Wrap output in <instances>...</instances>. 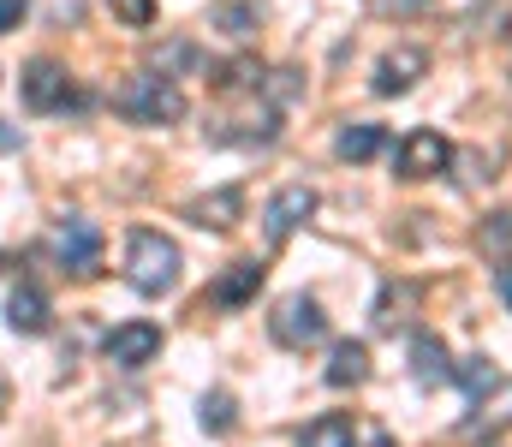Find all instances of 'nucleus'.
Instances as JSON below:
<instances>
[{"mask_svg": "<svg viewBox=\"0 0 512 447\" xmlns=\"http://www.w3.org/2000/svg\"><path fill=\"white\" fill-rule=\"evenodd\" d=\"M358 447H399V442H393L387 430H364V442H358Z\"/></svg>", "mask_w": 512, "mask_h": 447, "instance_id": "bb28decb", "label": "nucleus"}, {"mask_svg": "<svg viewBox=\"0 0 512 447\" xmlns=\"http://www.w3.org/2000/svg\"><path fill=\"white\" fill-rule=\"evenodd\" d=\"M411 364H417V382H447L453 376V358H447V346L435 334H417L411 340Z\"/></svg>", "mask_w": 512, "mask_h": 447, "instance_id": "6ab92c4d", "label": "nucleus"}, {"mask_svg": "<svg viewBox=\"0 0 512 447\" xmlns=\"http://www.w3.org/2000/svg\"><path fill=\"white\" fill-rule=\"evenodd\" d=\"M268 334H274L286 352H310V346L328 340V316H322V304L310 293H286L274 304V316H268Z\"/></svg>", "mask_w": 512, "mask_h": 447, "instance_id": "7ed1b4c3", "label": "nucleus"}, {"mask_svg": "<svg viewBox=\"0 0 512 447\" xmlns=\"http://www.w3.org/2000/svg\"><path fill=\"white\" fill-rule=\"evenodd\" d=\"M507 48H512V18H507Z\"/></svg>", "mask_w": 512, "mask_h": 447, "instance_id": "c756f323", "label": "nucleus"}, {"mask_svg": "<svg viewBox=\"0 0 512 447\" xmlns=\"http://www.w3.org/2000/svg\"><path fill=\"white\" fill-rule=\"evenodd\" d=\"M507 424H512V382L501 376V382H495L489 394H477L471 418H465V424H459L453 436H459V442H489V436H501Z\"/></svg>", "mask_w": 512, "mask_h": 447, "instance_id": "9d476101", "label": "nucleus"}, {"mask_svg": "<svg viewBox=\"0 0 512 447\" xmlns=\"http://www.w3.org/2000/svg\"><path fill=\"white\" fill-rule=\"evenodd\" d=\"M185 221L215 227V233H233V227L245 221V191H239V185H221V191H209V197L185 203Z\"/></svg>", "mask_w": 512, "mask_h": 447, "instance_id": "f8f14e48", "label": "nucleus"}, {"mask_svg": "<svg viewBox=\"0 0 512 447\" xmlns=\"http://www.w3.org/2000/svg\"><path fill=\"white\" fill-rule=\"evenodd\" d=\"M453 167V144L435 132V126H411L399 149H393V173L399 179H435V173H447Z\"/></svg>", "mask_w": 512, "mask_h": 447, "instance_id": "39448f33", "label": "nucleus"}, {"mask_svg": "<svg viewBox=\"0 0 512 447\" xmlns=\"http://www.w3.org/2000/svg\"><path fill=\"white\" fill-rule=\"evenodd\" d=\"M298 447H358V424H352L346 412H328V418H316V424L298 436Z\"/></svg>", "mask_w": 512, "mask_h": 447, "instance_id": "a211bd4d", "label": "nucleus"}, {"mask_svg": "<svg viewBox=\"0 0 512 447\" xmlns=\"http://www.w3.org/2000/svg\"><path fill=\"white\" fill-rule=\"evenodd\" d=\"M48 316H54V304H48V293L42 287H12V298H6V322H12V334H48Z\"/></svg>", "mask_w": 512, "mask_h": 447, "instance_id": "ddd939ff", "label": "nucleus"}, {"mask_svg": "<svg viewBox=\"0 0 512 447\" xmlns=\"http://www.w3.org/2000/svg\"><path fill=\"white\" fill-rule=\"evenodd\" d=\"M0 412H6V382H0Z\"/></svg>", "mask_w": 512, "mask_h": 447, "instance_id": "c85d7f7f", "label": "nucleus"}, {"mask_svg": "<svg viewBox=\"0 0 512 447\" xmlns=\"http://www.w3.org/2000/svg\"><path fill=\"white\" fill-rule=\"evenodd\" d=\"M179 269H185V257H179V245L167 239V233H155V227H137L126 239V281L137 287L143 298H161L179 287Z\"/></svg>", "mask_w": 512, "mask_h": 447, "instance_id": "f257e3e1", "label": "nucleus"}, {"mask_svg": "<svg viewBox=\"0 0 512 447\" xmlns=\"http://www.w3.org/2000/svg\"><path fill=\"white\" fill-rule=\"evenodd\" d=\"M54 263L66 269V275H96L102 269V227L96 221H84V215H66L60 221V233H54Z\"/></svg>", "mask_w": 512, "mask_h": 447, "instance_id": "423d86ee", "label": "nucleus"}, {"mask_svg": "<svg viewBox=\"0 0 512 447\" xmlns=\"http://www.w3.org/2000/svg\"><path fill=\"white\" fill-rule=\"evenodd\" d=\"M429 0H376V12L382 18H411V12H423Z\"/></svg>", "mask_w": 512, "mask_h": 447, "instance_id": "393cba45", "label": "nucleus"}, {"mask_svg": "<svg viewBox=\"0 0 512 447\" xmlns=\"http://www.w3.org/2000/svg\"><path fill=\"white\" fill-rule=\"evenodd\" d=\"M114 108L126 114L131 126H179L185 120V90L167 72H131L126 84L114 90Z\"/></svg>", "mask_w": 512, "mask_h": 447, "instance_id": "f03ea898", "label": "nucleus"}, {"mask_svg": "<svg viewBox=\"0 0 512 447\" xmlns=\"http://www.w3.org/2000/svg\"><path fill=\"white\" fill-rule=\"evenodd\" d=\"M370 376V346L364 340H340L328 358V388H358Z\"/></svg>", "mask_w": 512, "mask_h": 447, "instance_id": "4468645a", "label": "nucleus"}, {"mask_svg": "<svg viewBox=\"0 0 512 447\" xmlns=\"http://www.w3.org/2000/svg\"><path fill=\"white\" fill-rule=\"evenodd\" d=\"M334 149H340V161H376V155L387 149V132L370 126V120H352V126H340Z\"/></svg>", "mask_w": 512, "mask_h": 447, "instance_id": "dca6fc26", "label": "nucleus"}, {"mask_svg": "<svg viewBox=\"0 0 512 447\" xmlns=\"http://www.w3.org/2000/svg\"><path fill=\"white\" fill-rule=\"evenodd\" d=\"M203 424H209L215 436H227V430H233V394H209V400H203Z\"/></svg>", "mask_w": 512, "mask_h": 447, "instance_id": "5701e85b", "label": "nucleus"}, {"mask_svg": "<svg viewBox=\"0 0 512 447\" xmlns=\"http://www.w3.org/2000/svg\"><path fill=\"white\" fill-rule=\"evenodd\" d=\"M24 12H30V0H0V36H6V30H18V24H24Z\"/></svg>", "mask_w": 512, "mask_h": 447, "instance_id": "b1692460", "label": "nucleus"}, {"mask_svg": "<svg viewBox=\"0 0 512 447\" xmlns=\"http://www.w3.org/2000/svg\"><path fill=\"white\" fill-rule=\"evenodd\" d=\"M411 310H417V281H387L382 298H376V328L393 334L399 322H411Z\"/></svg>", "mask_w": 512, "mask_h": 447, "instance_id": "f3484780", "label": "nucleus"}, {"mask_svg": "<svg viewBox=\"0 0 512 447\" xmlns=\"http://www.w3.org/2000/svg\"><path fill=\"white\" fill-rule=\"evenodd\" d=\"M102 352H108V364H120V370H143V364L161 358V328L143 322V316H131V322H120V328L102 340Z\"/></svg>", "mask_w": 512, "mask_h": 447, "instance_id": "6e6552de", "label": "nucleus"}, {"mask_svg": "<svg viewBox=\"0 0 512 447\" xmlns=\"http://www.w3.org/2000/svg\"><path fill=\"white\" fill-rule=\"evenodd\" d=\"M262 60L256 54H239V60H221L215 72H209V84L221 90V96H245V90H262Z\"/></svg>", "mask_w": 512, "mask_h": 447, "instance_id": "2eb2a0df", "label": "nucleus"}, {"mask_svg": "<svg viewBox=\"0 0 512 447\" xmlns=\"http://www.w3.org/2000/svg\"><path fill=\"white\" fill-rule=\"evenodd\" d=\"M477 251H483L489 263H507L512 257V209L483 215V227H477Z\"/></svg>", "mask_w": 512, "mask_h": 447, "instance_id": "aec40b11", "label": "nucleus"}, {"mask_svg": "<svg viewBox=\"0 0 512 447\" xmlns=\"http://www.w3.org/2000/svg\"><path fill=\"white\" fill-rule=\"evenodd\" d=\"M108 6H114V18L126 30H149L155 24V0H108Z\"/></svg>", "mask_w": 512, "mask_h": 447, "instance_id": "4be33fe9", "label": "nucleus"}, {"mask_svg": "<svg viewBox=\"0 0 512 447\" xmlns=\"http://www.w3.org/2000/svg\"><path fill=\"white\" fill-rule=\"evenodd\" d=\"M12 149H18V126H6V120H0V155H12Z\"/></svg>", "mask_w": 512, "mask_h": 447, "instance_id": "a878e982", "label": "nucleus"}, {"mask_svg": "<svg viewBox=\"0 0 512 447\" xmlns=\"http://www.w3.org/2000/svg\"><path fill=\"white\" fill-rule=\"evenodd\" d=\"M423 72H429V54H423L417 42H405V48H387L382 60H376V78H370V90H376V96H405V90H417V84H423Z\"/></svg>", "mask_w": 512, "mask_h": 447, "instance_id": "1a4fd4ad", "label": "nucleus"}, {"mask_svg": "<svg viewBox=\"0 0 512 447\" xmlns=\"http://www.w3.org/2000/svg\"><path fill=\"white\" fill-rule=\"evenodd\" d=\"M310 215H316V191H310V185H280V191L268 197V209H262V233H268V245H286Z\"/></svg>", "mask_w": 512, "mask_h": 447, "instance_id": "0eeeda50", "label": "nucleus"}, {"mask_svg": "<svg viewBox=\"0 0 512 447\" xmlns=\"http://www.w3.org/2000/svg\"><path fill=\"white\" fill-rule=\"evenodd\" d=\"M262 281H268V263L239 257V263H227V275L209 287V304H215V310H245V304L262 293Z\"/></svg>", "mask_w": 512, "mask_h": 447, "instance_id": "9b49d317", "label": "nucleus"}, {"mask_svg": "<svg viewBox=\"0 0 512 447\" xmlns=\"http://www.w3.org/2000/svg\"><path fill=\"white\" fill-rule=\"evenodd\" d=\"M453 382H465L471 394H489V388L501 382V370H495L489 358H465V364H453Z\"/></svg>", "mask_w": 512, "mask_h": 447, "instance_id": "412c9836", "label": "nucleus"}, {"mask_svg": "<svg viewBox=\"0 0 512 447\" xmlns=\"http://www.w3.org/2000/svg\"><path fill=\"white\" fill-rule=\"evenodd\" d=\"M18 96H24L30 114H66V108H84V96H78V84H72V72H66L60 60H30L24 78H18Z\"/></svg>", "mask_w": 512, "mask_h": 447, "instance_id": "20e7f679", "label": "nucleus"}, {"mask_svg": "<svg viewBox=\"0 0 512 447\" xmlns=\"http://www.w3.org/2000/svg\"><path fill=\"white\" fill-rule=\"evenodd\" d=\"M501 304H507V310H512V263H507V269H501Z\"/></svg>", "mask_w": 512, "mask_h": 447, "instance_id": "cd10ccee", "label": "nucleus"}]
</instances>
